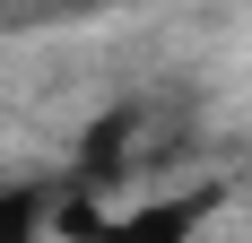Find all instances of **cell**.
I'll use <instances>...</instances> for the list:
<instances>
[{"instance_id":"obj_1","label":"cell","mask_w":252,"mask_h":243,"mask_svg":"<svg viewBox=\"0 0 252 243\" xmlns=\"http://www.w3.org/2000/svg\"><path fill=\"white\" fill-rule=\"evenodd\" d=\"M218 209H226V182H183V191H148L130 209H104V217L78 209L61 226V243H200L218 226Z\"/></svg>"},{"instance_id":"obj_2","label":"cell","mask_w":252,"mask_h":243,"mask_svg":"<svg viewBox=\"0 0 252 243\" xmlns=\"http://www.w3.org/2000/svg\"><path fill=\"white\" fill-rule=\"evenodd\" d=\"M61 182H0V243H52Z\"/></svg>"}]
</instances>
